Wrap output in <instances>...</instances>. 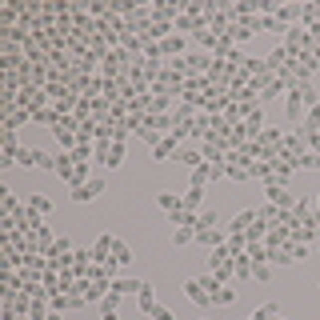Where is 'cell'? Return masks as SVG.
<instances>
[]
</instances>
